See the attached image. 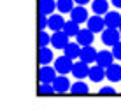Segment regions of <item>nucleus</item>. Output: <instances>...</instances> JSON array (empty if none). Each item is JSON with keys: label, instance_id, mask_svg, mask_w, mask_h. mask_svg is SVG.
I'll return each mask as SVG.
<instances>
[{"label": "nucleus", "instance_id": "obj_1", "mask_svg": "<svg viewBox=\"0 0 121 112\" xmlns=\"http://www.w3.org/2000/svg\"><path fill=\"white\" fill-rule=\"evenodd\" d=\"M72 65H74V60H70L69 56H60L55 60V68L58 74H63V75H67L69 72H72Z\"/></svg>", "mask_w": 121, "mask_h": 112}, {"label": "nucleus", "instance_id": "obj_2", "mask_svg": "<svg viewBox=\"0 0 121 112\" xmlns=\"http://www.w3.org/2000/svg\"><path fill=\"white\" fill-rule=\"evenodd\" d=\"M53 88H55V93H60V95H65L67 91H70V81L67 79V75L63 74H58L56 79L51 82Z\"/></svg>", "mask_w": 121, "mask_h": 112}, {"label": "nucleus", "instance_id": "obj_3", "mask_svg": "<svg viewBox=\"0 0 121 112\" xmlns=\"http://www.w3.org/2000/svg\"><path fill=\"white\" fill-rule=\"evenodd\" d=\"M119 30L118 28H104L102 30V42L105 44V46H114L116 42L119 40Z\"/></svg>", "mask_w": 121, "mask_h": 112}, {"label": "nucleus", "instance_id": "obj_4", "mask_svg": "<svg viewBox=\"0 0 121 112\" xmlns=\"http://www.w3.org/2000/svg\"><path fill=\"white\" fill-rule=\"evenodd\" d=\"M88 11L84 9V5H74V9L70 11V19L76 21L77 25H82L88 21Z\"/></svg>", "mask_w": 121, "mask_h": 112}, {"label": "nucleus", "instance_id": "obj_5", "mask_svg": "<svg viewBox=\"0 0 121 112\" xmlns=\"http://www.w3.org/2000/svg\"><path fill=\"white\" fill-rule=\"evenodd\" d=\"M70 74H74V77H76V79L88 77V74H90V63H86V61H82V60L76 61V63L72 65V72H70Z\"/></svg>", "mask_w": 121, "mask_h": 112}, {"label": "nucleus", "instance_id": "obj_6", "mask_svg": "<svg viewBox=\"0 0 121 112\" xmlns=\"http://www.w3.org/2000/svg\"><path fill=\"white\" fill-rule=\"evenodd\" d=\"M58 72L55 67H49V65H42L39 70V81L40 82H53L56 79Z\"/></svg>", "mask_w": 121, "mask_h": 112}, {"label": "nucleus", "instance_id": "obj_7", "mask_svg": "<svg viewBox=\"0 0 121 112\" xmlns=\"http://www.w3.org/2000/svg\"><path fill=\"white\" fill-rule=\"evenodd\" d=\"M69 39L70 37L65 33L63 30H58V32H55V33L51 35V46L55 49H63L67 44H69Z\"/></svg>", "mask_w": 121, "mask_h": 112}, {"label": "nucleus", "instance_id": "obj_8", "mask_svg": "<svg viewBox=\"0 0 121 112\" xmlns=\"http://www.w3.org/2000/svg\"><path fill=\"white\" fill-rule=\"evenodd\" d=\"M88 28L93 33H102V30L105 28V21H104V18L100 14H95V16H91V18H88Z\"/></svg>", "mask_w": 121, "mask_h": 112}, {"label": "nucleus", "instance_id": "obj_9", "mask_svg": "<svg viewBox=\"0 0 121 112\" xmlns=\"http://www.w3.org/2000/svg\"><path fill=\"white\" fill-rule=\"evenodd\" d=\"M97 49L93 47V44L90 46H82L81 47V54H79V60L86 61V63H93L95 60H97Z\"/></svg>", "mask_w": 121, "mask_h": 112}, {"label": "nucleus", "instance_id": "obj_10", "mask_svg": "<svg viewBox=\"0 0 121 112\" xmlns=\"http://www.w3.org/2000/svg\"><path fill=\"white\" fill-rule=\"evenodd\" d=\"M76 39H77V44L81 46V47L82 46H90V44L95 42V33L90 30V28H84V30H79Z\"/></svg>", "mask_w": 121, "mask_h": 112}, {"label": "nucleus", "instance_id": "obj_11", "mask_svg": "<svg viewBox=\"0 0 121 112\" xmlns=\"http://www.w3.org/2000/svg\"><path fill=\"white\" fill-rule=\"evenodd\" d=\"M95 63L100 65V67L107 68L111 63H114V54H112V51H98L97 53V60H95Z\"/></svg>", "mask_w": 121, "mask_h": 112}, {"label": "nucleus", "instance_id": "obj_12", "mask_svg": "<svg viewBox=\"0 0 121 112\" xmlns=\"http://www.w3.org/2000/svg\"><path fill=\"white\" fill-rule=\"evenodd\" d=\"M104 21H105V26L109 28H118L121 25V14L116 11H107L104 14Z\"/></svg>", "mask_w": 121, "mask_h": 112}, {"label": "nucleus", "instance_id": "obj_13", "mask_svg": "<svg viewBox=\"0 0 121 112\" xmlns=\"http://www.w3.org/2000/svg\"><path fill=\"white\" fill-rule=\"evenodd\" d=\"M105 77L109 79L111 82H119L121 81V65L111 63L109 67L105 68Z\"/></svg>", "mask_w": 121, "mask_h": 112}, {"label": "nucleus", "instance_id": "obj_14", "mask_svg": "<svg viewBox=\"0 0 121 112\" xmlns=\"http://www.w3.org/2000/svg\"><path fill=\"white\" fill-rule=\"evenodd\" d=\"M63 25H65V19L61 14H51L48 16V28H51L53 32H58V30H63Z\"/></svg>", "mask_w": 121, "mask_h": 112}, {"label": "nucleus", "instance_id": "obj_15", "mask_svg": "<svg viewBox=\"0 0 121 112\" xmlns=\"http://www.w3.org/2000/svg\"><path fill=\"white\" fill-rule=\"evenodd\" d=\"M56 9V0H39V12L44 16H51Z\"/></svg>", "mask_w": 121, "mask_h": 112}, {"label": "nucleus", "instance_id": "obj_16", "mask_svg": "<svg viewBox=\"0 0 121 112\" xmlns=\"http://www.w3.org/2000/svg\"><path fill=\"white\" fill-rule=\"evenodd\" d=\"M88 77L91 79L93 82H100L105 79V68L100 67V65H93V67H90V74Z\"/></svg>", "mask_w": 121, "mask_h": 112}, {"label": "nucleus", "instance_id": "obj_17", "mask_svg": "<svg viewBox=\"0 0 121 112\" xmlns=\"http://www.w3.org/2000/svg\"><path fill=\"white\" fill-rule=\"evenodd\" d=\"M63 54L69 56L70 60H76V58H79V54H81V46L77 42H69L63 47Z\"/></svg>", "mask_w": 121, "mask_h": 112}, {"label": "nucleus", "instance_id": "obj_18", "mask_svg": "<svg viewBox=\"0 0 121 112\" xmlns=\"http://www.w3.org/2000/svg\"><path fill=\"white\" fill-rule=\"evenodd\" d=\"M70 93L72 95H88L90 86L86 82H82V79H77L76 84H70Z\"/></svg>", "mask_w": 121, "mask_h": 112}, {"label": "nucleus", "instance_id": "obj_19", "mask_svg": "<svg viewBox=\"0 0 121 112\" xmlns=\"http://www.w3.org/2000/svg\"><path fill=\"white\" fill-rule=\"evenodd\" d=\"M53 51L46 46V47H40V51H39V63L40 65H51V61H53Z\"/></svg>", "mask_w": 121, "mask_h": 112}, {"label": "nucleus", "instance_id": "obj_20", "mask_svg": "<svg viewBox=\"0 0 121 112\" xmlns=\"http://www.w3.org/2000/svg\"><path fill=\"white\" fill-rule=\"evenodd\" d=\"M91 9H93L95 14H105L107 11H109V2L107 0H93L91 2Z\"/></svg>", "mask_w": 121, "mask_h": 112}, {"label": "nucleus", "instance_id": "obj_21", "mask_svg": "<svg viewBox=\"0 0 121 112\" xmlns=\"http://www.w3.org/2000/svg\"><path fill=\"white\" fill-rule=\"evenodd\" d=\"M63 32L69 37H76L77 33H79V25L76 23V21H65V25H63Z\"/></svg>", "mask_w": 121, "mask_h": 112}, {"label": "nucleus", "instance_id": "obj_22", "mask_svg": "<svg viewBox=\"0 0 121 112\" xmlns=\"http://www.w3.org/2000/svg\"><path fill=\"white\" fill-rule=\"evenodd\" d=\"M74 0H56V9L61 12V14H65V12H70L74 9Z\"/></svg>", "mask_w": 121, "mask_h": 112}, {"label": "nucleus", "instance_id": "obj_23", "mask_svg": "<svg viewBox=\"0 0 121 112\" xmlns=\"http://www.w3.org/2000/svg\"><path fill=\"white\" fill-rule=\"evenodd\" d=\"M39 95H55V88H53V84H51V82H40Z\"/></svg>", "mask_w": 121, "mask_h": 112}, {"label": "nucleus", "instance_id": "obj_24", "mask_svg": "<svg viewBox=\"0 0 121 112\" xmlns=\"http://www.w3.org/2000/svg\"><path fill=\"white\" fill-rule=\"evenodd\" d=\"M49 44H51V35H49L48 32L40 30V33H39V46L40 47H46V46H49Z\"/></svg>", "mask_w": 121, "mask_h": 112}, {"label": "nucleus", "instance_id": "obj_25", "mask_svg": "<svg viewBox=\"0 0 121 112\" xmlns=\"http://www.w3.org/2000/svg\"><path fill=\"white\" fill-rule=\"evenodd\" d=\"M112 54H114V60H119L121 61V42H119V40L112 46Z\"/></svg>", "mask_w": 121, "mask_h": 112}, {"label": "nucleus", "instance_id": "obj_26", "mask_svg": "<svg viewBox=\"0 0 121 112\" xmlns=\"http://www.w3.org/2000/svg\"><path fill=\"white\" fill-rule=\"evenodd\" d=\"M100 95H116V89L112 86H104L100 88Z\"/></svg>", "mask_w": 121, "mask_h": 112}, {"label": "nucleus", "instance_id": "obj_27", "mask_svg": "<svg viewBox=\"0 0 121 112\" xmlns=\"http://www.w3.org/2000/svg\"><path fill=\"white\" fill-rule=\"evenodd\" d=\"M39 28H40V30L48 28V16H44V14L39 16Z\"/></svg>", "mask_w": 121, "mask_h": 112}, {"label": "nucleus", "instance_id": "obj_28", "mask_svg": "<svg viewBox=\"0 0 121 112\" xmlns=\"http://www.w3.org/2000/svg\"><path fill=\"white\" fill-rule=\"evenodd\" d=\"M111 4L114 7H121V0H111Z\"/></svg>", "mask_w": 121, "mask_h": 112}, {"label": "nucleus", "instance_id": "obj_29", "mask_svg": "<svg viewBox=\"0 0 121 112\" xmlns=\"http://www.w3.org/2000/svg\"><path fill=\"white\" fill-rule=\"evenodd\" d=\"M74 2H76L77 5H84V4H88L90 0H74Z\"/></svg>", "mask_w": 121, "mask_h": 112}, {"label": "nucleus", "instance_id": "obj_30", "mask_svg": "<svg viewBox=\"0 0 121 112\" xmlns=\"http://www.w3.org/2000/svg\"><path fill=\"white\" fill-rule=\"evenodd\" d=\"M118 30H119V33H121V25H119V26H118Z\"/></svg>", "mask_w": 121, "mask_h": 112}]
</instances>
